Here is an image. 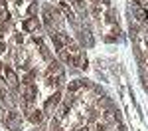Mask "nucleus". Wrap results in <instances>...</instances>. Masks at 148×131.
<instances>
[{"mask_svg": "<svg viewBox=\"0 0 148 131\" xmlns=\"http://www.w3.org/2000/svg\"><path fill=\"white\" fill-rule=\"evenodd\" d=\"M22 26H24V30H26V32H38L40 22H38V18H28V20H26Z\"/></svg>", "mask_w": 148, "mask_h": 131, "instance_id": "nucleus-7", "label": "nucleus"}, {"mask_svg": "<svg viewBox=\"0 0 148 131\" xmlns=\"http://www.w3.org/2000/svg\"><path fill=\"white\" fill-rule=\"evenodd\" d=\"M6 127H8L10 131H20L22 129V115H20L16 109H10L8 121H6Z\"/></svg>", "mask_w": 148, "mask_h": 131, "instance_id": "nucleus-1", "label": "nucleus"}, {"mask_svg": "<svg viewBox=\"0 0 148 131\" xmlns=\"http://www.w3.org/2000/svg\"><path fill=\"white\" fill-rule=\"evenodd\" d=\"M116 18H119V14H116V10H114V8H111V10L107 12V22L114 24V22H116Z\"/></svg>", "mask_w": 148, "mask_h": 131, "instance_id": "nucleus-8", "label": "nucleus"}, {"mask_svg": "<svg viewBox=\"0 0 148 131\" xmlns=\"http://www.w3.org/2000/svg\"><path fill=\"white\" fill-rule=\"evenodd\" d=\"M59 101H61V94H59V91H56V94H53V95H51V97H49V99L46 101L44 113H51V111H53V109L59 105Z\"/></svg>", "mask_w": 148, "mask_h": 131, "instance_id": "nucleus-4", "label": "nucleus"}, {"mask_svg": "<svg viewBox=\"0 0 148 131\" xmlns=\"http://www.w3.org/2000/svg\"><path fill=\"white\" fill-rule=\"evenodd\" d=\"M40 54H42L46 60H49V50H47L46 46H40Z\"/></svg>", "mask_w": 148, "mask_h": 131, "instance_id": "nucleus-11", "label": "nucleus"}, {"mask_svg": "<svg viewBox=\"0 0 148 131\" xmlns=\"http://www.w3.org/2000/svg\"><path fill=\"white\" fill-rule=\"evenodd\" d=\"M132 6H134V16H136V20H138V22H144V20L148 18V10H146V8H140L136 0H134Z\"/></svg>", "mask_w": 148, "mask_h": 131, "instance_id": "nucleus-6", "label": "nucleus"}, {"mask_svg": "<svg viewBox=\"0 0 148 131\" xmlns=\"http://www.w3.org/2000/svg\"><path fill=\"white\" fill-rule=\"evenodd\" d=\"M36 12H38V4H36V2H34V4H32V6L28 8V14H30V16H34Z\"/></svg>", "mask_w": 148, "mask_h": 131, "instance_id": "nucleus-12", "label": "nucleus"}, {"mask_svg": "<svg viewBox=\"0 0 148 131\" xmlns=\"http://www.w3.org/2000/svg\"><path fill=\"white\" fill-rule=\"evenodd\" d=\"M8 97V91H6V82L0 80V101H4Z\"/></svg>", "mask_w": 148, "mask_h": 131, "instance_id": "nucleus-9", "label": "nucleus"}, {"mask_svg": "<svg viewBox=\"0 0 148 131\" xmlns=\"http://www.w3.org/2000/svg\"><path fill=\"white\" fill-rule=\"evenodd\" d=\"M79 87H81V80H77V82H71V83L67 85V91H71V94H75V91H77Z\"/></svg>", "mask_w": 148, "mask_h": 131, "instance_id": "nucleus-10", "label": "nucleus"}, {"mask_svg": "<svg viewBox=\"0 0 148 131\" xmlns=\"http://www.w3.org/2000/svg\"><path fill=\"white\" fill-rule=\"evenodd\" d=\"M4 50H6V44H4V42H0V52H4Z\"/></svg>", "mask_w": 148, "mask_h": 131, "instance_id": "nucleus-14", "label": "nucleus"}, {"mask_svg": "<svg viewBox=\"0 0 148 131\" xmlns=\"http://www.w3.org/2000/svg\"><path fill=\"white\" fill-rule=\"evenodd\" d=\"M14 40H16V44H22V42H24V36L16 34V36H14Z\"/></svg>", "mask_w": 148, "mask_h": 131, "instance_id": "nucleus-13", "label": "nucleus"}, {"mask_svg": "<svg viewBox=\"0 0 148 131\" xmlns=\"http://www.w3.org/2000/svg\"><path fill=\"white\" fill-rule=\"evenodd\" d=\"M77 131H89V129H87V127H79Z\"/></svg>", "mask_w": 148, "mask_h": 131, "instance_id": "nucleus-15", "label": "nucleus"}, {"mask_svg": "<svg viewBox=\"0 0 148 131\" xmlns=\"http://www.w3.org/2000/svg\"><path fill=\"white\" fill-rule=\"evenodd\" d=\"M44 111H40V109H30L28 113H26V117L30 119V123H34V125H42V121H44Z\"/></svg>", "mask_w": 148, "mask_h": 131, "instance_id": "nucleus-5", "label": "nucleus"}, {"mask_svg": "<svg viewBox=\"0 0 148 131\" xmlns=\"http://www.w3.org/2000/svg\"><path fill=\"white\" fill-rule=\"evenodd\" d=\"M14 2H16V4H20V2H22V0H14Z\"/></svg>", "mask_w": 148, "mask_h": 131, "instance_id": "nucleus-16", "label": "nucleus"}, {"mask_svg": "<svg viewBox=\"0 0 148 131\" xmlns=\"http://www.w3.org/2000/svg\"><path fill=\"white\" fill-rule=\"evenodd\" d=\"M2 76H4V80H6V83L10 85L12 89H18V82H20V80H18L16 71L12 70L10 66H4V68H2Z\"/></svg>", "mask_w": 148, "mask_h": 131, "instance_id": "nucleus-2", "label": "nucleus"}, {"mask_svg": "<svg viewBox=\"0 0 148 131\" xmlns=\"http://www.w3.org/2000/svg\"><path fill=\"white\" fill-rule=\"evenodd\" d=\"M20 94H22V97L26 99V101H32V103H34L36 95H38V87H36L34 83H32V85H22Z\"/></svg>", "mask_w": 148, "mask_h": 131, "instance_id": "nucleus-3", "label": "nucleus"}]
</instances>
